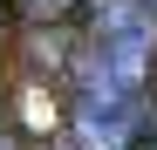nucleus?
<instances>
[{
  "label": "nucleus",
  "instance_id": "1",
  "mask_svg": "<svg viewBox=\"0 0 157 150\" xmlns=\"http://www.w3.org/2000/svg\"><path fill=\"white\" fill-rule=\"evenodd\" d=\"M150 62H157V14L144 0H96L82 75H102L116 89H144L150 96Z\"/></svg>",
  "mask_w": 157,
  "mask_h": 150
},
{
  "label": "nucleus",
  "instance_id": "2",
  "mask_svg": "<svg viewBox=\"0 0 157 150\" xmlns=\"http://www.w3.org/2000/svg\"><path fill=\"white\" fill-rule=\"evenodd\" d=\"M150 130V96L144 89H116L102 75L75 82V150H130Z\"/></svg>",
  "mask_w": 157,
  "mask_h": 150
},
{
  "label": "nucleus",
  "instance_id": "3",
  "mask_svg": "<svg viewBox=\"0 0 157 150\" xmlns=\"http://www.w3.org/2000/svg\"><path fill=\"white\" fill-rule=\"evenodd\" d=\"M21 7H28V14H41V21H62V14H75V7H82V0H21Z\"/></svg>",
  "mask_w": 157,
  "mask_h": 150
},
{
  "label": "nucleus",
  "instance_id": "4",
  "mask_svg": "<svg viewBox=\"0 0 157 150\" xmlns=\"http://www.w3.org/2000/svg\"><path fill=\"white\" fill-rule=\"evenodd\" d=\"M0 150H14V143H7V137H0Z\"/></svg>",
  "mask_w": 157,
  "mask_h": 150
},
{
  "label": "nucleus",
  "instance_id": "5",
  "mask_svg": "<svg viewBox=\"0 0 157 150\" xmlns=\"http://www.w3.org/2000/svg\"><path fill=\"white\" fill-rule=\"evenodd\" d=\"M144 7H150V14H157V0H144Z\"/></svg>",
  "mask_w": 157,
  "mask_h": 150
}]
</instances>
